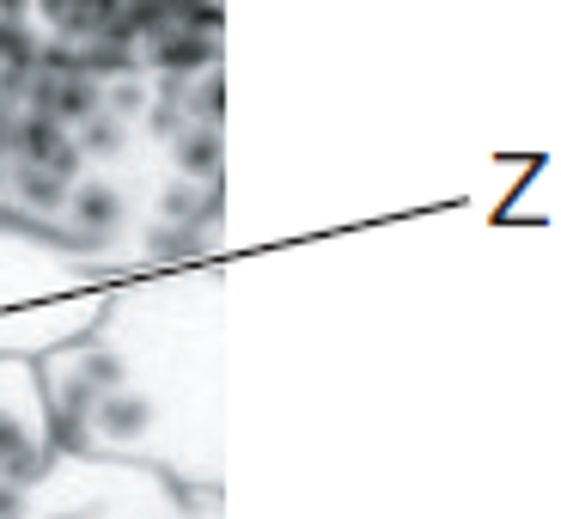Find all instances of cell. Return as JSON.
<instances>
[{
  "label": "cell",
  "instance_id": "obj_5",
  "mask_svg": "<svg viewBox=\"0 0 561 519\" xmlns=\"http://www.w3.org/2000/svg\"><path fill=\"white\" fill-rule=\"evenodd\" d=\"M92 287H111V281L85 275L80 263H68L61 251H49L31 233L0 226V318L7 312L43 306V300H68V294H92Z\"/></svg>",
  "mask_w": 561,
  "mask_h": 519
},
{
  "label": "cell",
  "instance_id": "obj_4",
  "mask_svg": "<svg viewBox=\"0 0 561 519\" xmlns=\"http://www.w3.org/2000/svg\"><path fill=\"white\" fill-rule=\"evenodd\" d=\"M49 452H56V440H49V416H43L37 366L0 354V519H13L19 495L49 464Z\"/></svg>",
  "mask_w": 561,
  "mask_h": 519
},
{
  "label": "cell",
  "instance_id": "obj_2",
  "mask_svg": "<svg viewBox=\"0 0 561 519\" xmlns=\"http://www.w3.org/2000/svg\"><path fill=\"white\" fill-rule=\"evenodd\" d=\"M56 452L140 464L226 495V269L183 263L116 281L99 318L37 354Z\"/></svg>",
  "mask_w": 561,
  "mask_h": 519
},
{
  "label": "cell",
  "instance_id": "obj_6",
  "mask_svg": "<svg viewBox=\"0 0 561 519\" xmlns=\"http://www.w3.org/2000/svg\"><path fill=\"white\" fill-rule=\"evenodd\" d=\"M190 7H202V13H220V19H226V0H190Z\"/></svg>",
  "mask_w": 561,
  "mask_h": 519
},
{
  "label": "cell",
  "instance_id": "obj_1",
  "mask_svg": "<svg viewBox=\"0 0 561 519\" xmlns=\"http://www.w3.org/2000/svg\"><path fill=\"white\" fill-rule=\"evenodd\" d=\"M0 226L99 281L226 245V19L190 0H0Z\"/></svg>",
  "mask_w": 561,
  "mask_h": 519
},
{
  "label": "cell",
  "instance_id": "obj_3",
  "mask_svg": "<svg viewBox=\"0 0 561 519\" xmlns=\"http://www.w3.org/2000/svg\"><path fill=\"white\" fill-rule=\"evenodd\" d=\"M13 519H226V495L183 489L140 464L49 452V464L19 495Z\"/></svg>",
  "mask_w": 561,
  "mask_h": 519
}]
</instances>
